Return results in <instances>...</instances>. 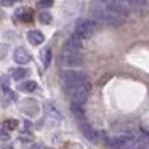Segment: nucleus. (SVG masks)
Listing matches in <instances>:
<instances>
[{"mask_svg":"<svg viewBox=\"0 0 149 149\" xmlns=\"http://www.w3.org/2000/svg\"><path fill=\"white\" fill-rule=\"evenodd\" d=\"M8 139H10V135H8V132L2 127V128H0V141H8Z\"/></svg>","mask_w":149,"mask_h":149,"instance_id":"5701e85b","label":"nucleus"},{"mask_svg":"<svg viewBox=\"0 0 149 149\" xmlns=\"http://www.w3.org/2000/svg\"><path fill=\"white\" fill-rule=\"evenodd\" d=\"M96 27H98V24H96V21H93V19L82 21V23L75 27V31H74L72 36H74L75 39H79V40H85V39H88V37L93 36L95 31H96Z\"/></svg>","mask_w":149,"mask_h":149,"instance_id":"39448f33","label":"nucleus"},{"mask_svg":"<svg viewBox=\"0 0 149 149\" xmlns=\"http://www.w3.org/2000/svg\"><path fill=\"white\" fill-rule=\"evenodd\" d=\"M3 127L5 130H15L18 127V120H15V119H8V120H5L3 122Z\"/></svg>","mask_w":149,"mask_h":149,"instance_id":"412c9836","label":"nucleus"},{"mask_svg":"<svg viewBox=\"0 0 149 149\" xmlns=\"http://www.w3.org/2000/svg\"><path fill=\"white\" fill-rule=\"evenodd\" d=\"M16 18H19L21 21H31L32 19V11L29 8H18L16 10Z\"/></svg>","mask_w":149,"mask_h":149,"instance_id":"4468645a","label":"nucleus"},{"mask_svg":"<svg viewBox=\"0 0 149 149\" xmlns=\"http://www.w3.org/2000/svg\"><path fill=\"white\" fill-rule=\"evenodd\" d=\"M39 21L43 24H50L52 23V13H47V11H42L39 13Z\"/></svg>","mask_w":149,"mask_h":149,"instance_id":"aec40b11","label":"nucleus"},{"mask_svg":"<svg viewBox=\"0 0 149 149\" xmlns=\"http://www.w3.org/2000/svg\"><path fill=\"white\" fill-rule=\"evenodd\" d=\"M90 13L98 23L107 24L112 27H120L127 21V15L120 13L119 10L111 7L106 0H93L90 5Z\"/></svg>","mask_w":149,"mask_h":149,"instance_id":"f257e3e1","label":"nucleus"},{"mask_svg":"<svg viewBox=\"0 0 149 149\" xmlns=\"http://www.w3.org/2000/svg\"><path fill=\"white\" fill-rule=\"evenodd\" d=\"M111 7L119 10L120 13L127 15L135 11V13H144L148 10V0H106Z\"/></svg>","mask_w":149,"mask_h":149,"instance_id":"f03ea898","label":"nucleus"},{"mask_svg":"<svg viewBox=\"0 0 149 149\" xmlns=\"http://www.w3.org/2000/svg\"><path fill=\"white\" fill-rule=\"evenodd\" d=\"M82 133H84L85 138L90 139L91 143H98V139H100V133L95 128H91L90 125H87V123H82Z\"/></svg>","mask_w":149,"mask_h":149,"instance_id":"9d476101","label":"nucleus"},{"mask_svg":"<svg viewBox=\"0 0 149 149\" xmlns=\"http://www.w3.org/2000/svg\"><path fill=\"white\" fill-rule=\"evenodd\" d=\"M13 58H15V61H16L18 64H27V63L31 61V53L27 52L26 48L19 47V48H16V50H15Z\"/></svg>","mask_w":149,"mask_h":149,"instance_id":"6e6552de","label":"nucleus"},{"mask_svg":"<svg viewBox=\"0 0 149 149\" xmlns=\"http://www.w3.org/2000/svg\"><path fill=\"white\" fill-rule=\"evenodd\" d=\"M132 138H133V135H128V133H125V135L111 136V138L106 139V144L109 146L111 149H123V148H125V144H127V143H128Z\"/></svg>","mask_w":149,"mask_h":149,"instance_id":"0eeeda50","label":"nucleus"},{"mask_svg":"<svg viewBox=\"0 0 149 149\" xmlns=\"http://www.w3.org/2000/svg\"><path fill=\"white\" fill-rule=\"evenodd\" d=\"M61 79L64 85H79L88 82V77L84 71H77V69H66L61 72Z\"/></svg>","mask_w":149,"mask_h":149,"instance_id":"20e7f679","label":"nucleus"},{"mask_svg":"<svg viewBox=\"0 0 149 149\" xmlns=\"http://www.w3.org/2000/svg\"><path fill=\"white\" fill-rule=\"evenodd\" d=\"M0 87H2L3 93L10 91V77H8V75H2V77H0Z\"/></svg>","mask_w":149,"mask_h":149,"instance_id":"a211bd4d","label":"nucleus"},{"mask_svg":"<svg viewBox=\"0 0 149 149\" xmlns=\"http://www.w3.org/2000/svg\"><path fill=\"white\" fill-rule=\"evenodd\" d=\"M43 111H45V116L50 117V119H55V120H61V112L53 106L52 103H47L43 106Z\"/></svg>","mask_w":149,"mask_h":149,"instance_id":"9b49d317","label":"nucleus"},{"mask_svg":"<svg viewBox=\"0 0 149 149\" xmlns=\"http://www.w3.org/2000/svg\"><path fill=\"white\" fill-rule=\"evenodd\" d=\"M53 7V0H39L37 2V8L39 10H47V8Z\"/></svg>","mask_w":149,"mask_h":149,"instance_id":"6ab92c4d","label":"nucleus"},{"mask_svg":"<svg viewBox=\"0 0 149 149\" xmlns=\"http://www.w3.org/2000/svg\"><path fill=\"white\" fill-rule=\"evenodd\" d=\"M82 48V40L75 39L74 36L71 37V39L68 40V42L64 43V48H63V52H69V53H79Z\"/></svg>","mask_w":149,"mask_h":149,"instance_id":"1a4fd4ad","label":"nucleus"},{"mask_svg":"<svg viewBox=\"0 0 149 149\" xmlns=\"http://www.w3.org/2000/svg\"><path fill=\"white\" fill-rule=\"evenodd\" d=\"M19 0H0V7H13Z\"/></svg>","mask_w":149,"mask_h":149,"instance_id":"4be33fe9","label":"nucleus"},{"mask_svg":"<svg viewBox=\"0 0 149 149\" xmlns=\"http://www.w3.org/2000/svg\"><path fill=\"white\" fill-rule=\"evenodd\" d=\"M66 95L72 100V103L75 104H84L88 100V95H90L91 85L90 82H85V84H79V85H66L64 87Z\"/></svg>","mask_w":149,"mask_h":149,"instance_id":"7ed1b4c3","label":"nucleus"},{"mask_svg":"<svg viewBox=\"0 0 149 149\" xmlns=\"http://www.w3.org/2000/svg\"><path fill=\"white\" fill-rule=\"evenodd\" d=\"M27 39H29V42L32 43V45H40V43H43V40H45V36H43L40 31H29V32H27Z\"/></svg>","mask_w":149,"mask_h":149,"instance_id":"f8f14e48","label":"nucleus"},{"mask_svg":"<svg viewBox=\"0 0 149 149\" xmlns=\"http://www.w3.org/2000/svg\"><path fill=\"white\" fill-rule=\"evenodd\" d=\"M27 74H29V71H27V69H24V68L11 69V77H13L15 80H21V79H24Z\"/></svg>","mask_w":149,"mask_h":149,"instance_id":"2eb2a0df","label":"nucleus"},{"mask_svg":"<svg viewBox=\"0 0 149 149\" xmlns=\"http://www.w3.org/2000/svg\"><path fill=\"white\" fill-rule=\"evenodd\" d=\"M40 56H42V63L45 68H48L50 63H52V48H43L42 53H40Z\"/></svg>","mask_w":149,"mask_h":149,"instance_id":"f3484780","label":"nucleus"},{"mask_svg":"<svg viewBox=\"0 0 149 149\" xmlns=\"http://www.w3.org/2000/svg\"><path fill=\"white\" fill-rule=\"evenodd\" d=\"M71 111H72V114H74V116L77 117V119H84V117H85V112H84V104H75V103H72Z\"/></svg>","mask_w":149,"mask_h":149,"instance_id":"dca6fc26","label":"nucleus"},{"mask_svg":"<svg viewBox=\"0 0 149 149\" xmlns=\"http://www.w3.org/2000/svg\"><path fill=\"white\" fill-rule=\"evenodd\" d=\"M59 64L64 66V68H79V66L84 63L82 56L79 53H69V52H63L59 55Z\"/></svg>","mask_w":149,"mask_h":149,"instance_id":"423d86ee","label":"nucleus"},{"mask_svg":"<svg viewBox=\"0 0 149 149\" xmlns=\"http://www.w3.org/2000/svg\"><path fill=\"white\" fill-rule=\"evenodd\" d=\"M19 88L21 91H24V93H32V91H36L37 90V82H34V80H26V82H23V84H19Z\"/></svg>","mask_w":149,"mask_h":149,"instance_id":"ddd939ff","label":"nucleus"}]
</instances>
